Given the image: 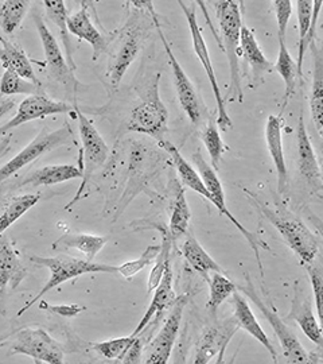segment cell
Here are the masks:
<instances>
[{"instance_id":"45","label":"cell","mask_w":323,"mask_h":364,"mask_svg":"<svg viewBox=\"0 0 323 364\" xmlns=\"http://www.w3.org/2000/svg\"><path fill=\"white\" fill-rule=\"evenodd\" d=\"M39 309H43L46 312L58 314L62 317H76L80 313L87 311L85 306H81L78 304H69V305H50L46 301H40Z\"/></svg>"},{"instance_id":"24","label":"cell","mask_w":323,"mask_h":364,"mask_svg":"<svg viewBox=\"0 0 323 364\" xmlns=\"http://www.w3.org/2000/svg\"><path fill=\"white\" fill-rule=\"evenodd\" d=\"M233 297V306H234V314H233V318L236 321V324L239 328L244 329L246 332H248L252 338H256L258 343L270 352L271 355L272 360L275 363H278V352L273 348V346L271 344V340L267 336V333L264 332V329L261 328V326L258 324V318L252 312V309L249 308L246 299L237 293V290L232 294Z\"/></svg>"},{"instance_id":"43","label":"cell","mask_w":323,"mask_h":364,"mask_svg":"<svg viewBox=\"0 0 323 364\" xmlns=\"http://www.w3.org/2000/svg\"><path fill=\"white\" fill-rule=\"evenodd\" d=\"M312 3L311 0H297V25H299V48L305 43V39L309 34L312 18Z\"/></svg>"},{"instance_id":"29","label":"cell","mask_w":323,"mask_h":364,"mask_svg":"<svg viewBox=\"0 0 323 364\" xmlns=\"http://www.w3.org/2000/svg\"><path fill=\"white\" fill-rule=\"evenodd\" d=\"M111 240L108 235L65 234L53 243V250L61 248H76L85 254L87 260L93 262L96 255L105 247Z\"/></svg>"},{"instance_id":"46","label":"cell","mask_w":323,"mask_h":364,"mask_svg":"<svg viewBox=\"0 0 323 364\" xmlns=\"http://www.w3.org/2000/svg\"><path fill=\"white\" fill-rule=\"evenodd\" d=\"M16 105L15 99H11L10 96H0V119L7 115L9 112H11L13 109V107Z\"/></svg>"},{"instance_id":"8","label":"cell","mask_w":323,"mask_h":364,"mask_svg":"<svg viewBox=\"0 0 323 364\" xmlns=\"http://www.w3.org/2000/svg\"><path fill=\"white\" fill-rule=\"evenodd\" d=\"M192 159H193L194 165H195V168H197V173L199 174L201 180L204 182V185H205V188H207V192H209V195H210V203H212L216 208L219 209V212H220L221 215L226 216L229 220L232 221L233 224H234V227H237V230L243 234V236L246 239V242L251 245V248L253 250L255 257H256V260H258V269H260V274H261V278H263V277H264V272H263V263H261V260H260V248L270 250L268 245H267L265 242H263L258 236H255L251 231H248L246 227L233 216L232 212L228 209L226 204H225V193H224L222 183H221L220 178H219L216 170L213 169V168L207 164V161H205V158L201 154L199 150H197V151L194 153Z\"/></svg>"},{"instance_id":"39","label":"cell","mask_w":323,"mask_h":364,"mask_svg":"<svg viewBox=\"0 0 323 364\" xmlns=\"http://www.w3.org/2000/svg\"><path fill=\"white\" fill-rule=\"evenodd\" d=\"M171 247H173V239H171L170 234L166 232L165 237H163V242L160 245V251L156 257L155 262L153 263V269H151L150 275H148V281H147V293L148 294L151 291H154V289L159 285V282L163 277V273L166 270V266L171 262L170 260Z\"/></svg>"},{"instance_id":"26","label":"cell","mask_w":323,"mask_h":364,"mask_svg":"<svg viewBox=\"0 0 323 364\" xmlns=\"http://www.w3.org/2000/svg\"><path fill=\"white\" fill-rule=\"evenodd\" d=\"M0 63L4 69L13 70L21 77L40 85V81L35 76L33 64L28 60L25 50L13 45L9 39L0 38Z\"/></svg>"},{"instance_id":"1","label":"cell","mask_w":323,"mask_h":364,"mask_svg":"<svg viewBox=\"0 0 323 364\" xmlns=\"http://www.w3.org/2000/svg\"><path fill=\"white\" fill-rule=\"evenodd\" d=\"M214 7L216 15L220 25V48L226 54L231 70V87H229V100L244 102V92L241 85V72H240V31L243 26V3L233 0H219L210 1Z\"/></svg>"},{"instance_id":"9","label":"cell","mask_w":323,"mask_h":364,"mask_svg":"<svg viewBox=\"0 0 323 364\" xmlns=\"http://www.w3.org/2000/svg\"><path fill=\"white\" fill-rule=\"evenodd\" d=\"M148 11L151 13L153 22L155 25L158 34H159V37L162 39L163 48H165L166 54H168V64H170L171 70H173L175 91H177V95H178L182 109L186 112V115L189 117L193 126H199L201 122L204 120V112L207 111L205 105H202V102H201V99H199V96L197 93V90H195L192 80L187 77L186 72L183 70L181 64L178 63V60H177L175 54L173 52L168 39L165 37V34L162 31V27H160V23H159V19H158V15L154 11V3H151V1L148 3Z\"/></svg>"},{"instance_id":"5","label":"cell","mask_w":323,"mask_h":364,"mask_svg":"<svg viewBox=\"0 0 323 364\" xmlns=\"http://www.w3.org/2000/svg\"><path fill=\"white\" fill-rule=\"evenodd\" d=\"M246 285L239 287L248 299H251L258 309L265 317V320L270 323L275 335L279 338L282 351L285 355V359L288 363L295 364H310L314 363V359H311L309 352L305 350L299 338L295 336V333L288 328L285 321L279 317L276 309L273 308L272 302H265L264 299L258 297L256 287L252 284L251 278L246 274Z\"/></svg>"},{"instance_id":"15","label":"cell","mask_w":323,"mask_h":364,"mask_svg":"<svg viewBox=\"0 0 323 364\" xmlns=\"http://www.w3.org/2000/svg\"><path fill=\"white\" fill-rule=\"evenodd\" d=\"M297 169L302 178L306 181L311 192L321 196L322 193V173L315 156L314 147L311 144L310 136L305 123V109L300 108L297 117Z\"/></svg>"},{"instance_id":"28","label":"cell","mask_w":323,"mask_h":364,"mask_svg":"<svg viewBox=\"0 0 323 364\" xmlns=\"http://www.w3.org/2000/svg\"><path fill=\"white\" fill-rule=\"evenodd\" d=\"M310 48L314 53V70H312V88H311V117L319 136H323V53L312 42Z\"/></svg>"},{"instance_id":"23","label":"cell","mask_w":323,"mask_h":364,"mask_svg":"<svg viewBox=\"0 0 323 364\" xmlns=\"http://www.w3.org/2000/svg\"><path fill=\"white\" fill-rule=\"evenodd\" d=\"M173 282H174V274H173V267H171V262H170L166 266V270L163 273L159 285L154 289V297L151 299L148 309L146 311L142 320L139 321V324L132 332V336H141L143 331L151 323V320L155 314L158 316L162 314L165 311L170 309V306L175 302L177 297H175Z\"/></svg>"},{"instance_id":"11","label":"cell","mask_w":323,"mask_h":364,"mask_svg":"<svg viewBox=\"0 0 323 364\" xmlns=\"http://www.w3.org/2000/svg\"><path fill=\"white\" fill-rule=\"evenodd\" d=\"M72 139L73 130L67 123L52 132L40 131V134L27 144L22 151H19L10 162L0 168V183L10 178L19 170L23 169L27 165L33 164L39 156H45L64 144H70Z\"/></svg>"},{"instance_id":"18","label":"cell","mask_w":323,"mask_h":364,"mask_svg":"<svg viewBox=\"0 0 323 364\" xmlns=\"http://www.w3.org/2000/svg\"><path fill=\"white\" fill-rule=\"evenodd\" d=\"M66 25L70 34L76 36L80 41H87L91 45L93 49V61H96L102 55V53L108 48L109 41H112L115 37V33L104 36L103 33L93 25L87 1H81V10L78 13L67 16Z\"/></svg>"},{"instance_id":"16","label":"cell","mask_w":323,"mask_h":364,"mask_svg":"<svg viewBox=\"0 0 323 364\" xmlns=\"http://www.w3.org/2000/svg\"><path fill=\"white\" fill-rule=\"evenodd\" d=\"M72 111H75V107H70L62 102L52 100L45 95L38 93L28 96L18 107L15 117H11V120H9L4 126L0 127V136L31 120L45 119L46 117L58 114H69Z\"/></svg>"},{"instance_id":"32","label":"cell","mask_w":323,"mask_h":364,"mask_svg":"<svg viewBox=\"0 0 323 364\" xmlns=\"http://www.w3.org/2000/svg\"><path fill=\"white\" fill-rule=\"evenodd\" d=\"M192 218L190 208L186 200V193L185 189L181 185L177 186V193L174 197V204H173V210H171V219H170V236L173 242H177L178 239L183 237L187 234L189 228V221Z\"/></svg>"},{"instance_id":"27","label":"cell","mask_w":323,"mask_h":364,"mask_svg":"<svg viewBox=\"0 0 323 364\" xmlns=\"http://www.w3.org/2000/svg\"><path fill=\"white\" fill-rule=\"evenodd\" d=\"M181 251L187 263L197 273L201 274L207 279V282L210 274L224 273L220 264L207 254L205 248L199 245V242L193 234H186Z\"/></svg>"},{"instance_id":"12","label":"cell","mask_w":323,"mask_h":364,"mask_svg":"<svg viewBox=\"0 0 323 364\" xmlns=\"http://www.w3.org/2000/svg\"><path fill=\"white\" fill-rule=\"evenodd\" d=\"M26 355L35 363L62 364V346L42 328H25L13 335L11 355Z\"/></svg>"},{"instance_id":"30","label":"cell","mask_w":323,"mask_h":364,"mask_svg":"<svg viewBox=\"0 0 323 364\" xmlns=\"http://www.w3.org/2000/svg\"><path fill=\"white\" fill-rule=\"evenodd\" d=\"M273 69H276V72L282 76L285 84V97L282 100V111L279 115V117H282L290 99L292 97V95L295 92L297 77V63L294 61V58L288 52L285 39H279V54H278V60L273 65Z\"/></svg>"},{"instance_id":"40","label":"cell","mask_w":323,"mask_h":364,"mask_svg":"<svg viewBox=\"0 0 323 364\" xmlns=\"http://www.w3.org/2000/svg\"><path fill=\"white\" fill-rule=\"evenodd\" d=\"M159 251H160V246H148V247L144 250V252L141 255V258L131 260V262H127V263L119 266L117 267V274H120L127 281H131L132 277H135L136 274L141 273L143 269H146L147 266H151L155 262Z\"/></svg>"},{"instance_id":"34","label":"cell","mask_w":323,"mask_h":364,"mask_svg":"<svg viewBox=\"0 0 323 364\" xmlns=\"http://www.w3.org/2000/svg\"><path fill=\"white\" fill-rule=\"evenodd\" d=\"M31 1L27 0H6L0 3V28L6 34L13 31L23 22L30 10Z\"/></svg>"},{"instance_id":"47","label":"cell","mask_w":323,"mask_h":364,"mask_svg":"<svg viewBox=\"0 0 323 364\" xmlns=\"http://www.w3.org/2000/svg\"><path fill=\"white\" fill-rule=\"evenodd\" d=\"M9 338V336H3V338H0V348H1V347H4V346H6V343H4V340H6V338Z\"/></svg>"},{"instance_id":"31","label":"cell","mask_w":323,"mask_h":364,"mask_svg":"<svg viewBox=\"0 0 323 364\" xmlns=\"http://www.w3.org/2000/svg\"><path fill=\"white\" fill-rule=\"evenodd\" d=\"M42 6H45L48 16L52 19L53 23L60 28V36L64 42L65 52H66V63L69 68L75 72L76 65L73 61V46L70 43L69 38V30H67V10H66V3L62 0H52V1H43Z\"/></svg>"},{"instance_id":"10","label":"cell","mask_w":323,"mask_h":364,"mask_svg":"<svg viewBox=\"0 0 323 364\" xmlns=\"http://www.w3.org/2000/svg\"><path fill=\"white\" fill-rule=\"evenodd\" d=\"M144 39V28L138 22L127 23L123 30L115 33V50L111 54L109 66L106 69V81L111 92L116 91L127 69L141 52Z\"/></svg>"},{"instance_id":"37","label":"cell","mask_w":323,"mask_h":364,"mask_svg":"<svg viewBox=\"0 0 323 364\" xmlns=\"http://www.w3.org/2000/svg\"><path fill=\"white\" fill-rule=\"evenodd\" d=\"M202 142L207 146V153L212 161V168L219 169L220 168L221 158L226 151V146L222 142L220 130L217 123L213 119H209L207 129L202 134Z\"/></svg>"},{"instance_id":"21","label":"cell","mask_w":323,"mask_h":364,"mask_svg":"<svg viewBox=\"0 0 323 364\" xmlns=\"http://www.w3.org/2000/svg\"><path fill=\"white\" fill-rule=\"evenodd\" d=\"M240 54L251 68V87L255 90L265 81V76L273 70V65L260 49L252 30L244 23L240 31Z\"/></svg>"},{"instance_id":"41","label":"cell","mask_w":323,"mask_h":364,"mask_svg":"<svg viewBox=\"0 0 323 364\" xmlns=\"http://www.w3.org/2000/svg\"><path fill=\"white\" fill-rule=\"evenodd\" d=\"M323 0H315L312 3V18H311V26L309 30V34L305 39V43L299 48L297 50V77L300 78L302 81V68H303V61H305V55L306 52L309 50V48L311 46V43L314 42L315 38V34H317V27H318V16L321 13V7H322Z\"/></svg>"},{"instance_id":"42","label":"cell","mask_w":323,"mask_h":364,"mask_svg":"<svg viewBox=\"0 0 323 364\" xmlns=\"http://www.w3.org/2000/svg\"><path fill=\"white\" fill-rule=\"evenodd\" d=\"M306 270H307V274H309L311 287H312V291H314V299H315V308H317V313H318V320H319V323H322V266H321V263H315V260H314L312 263H307V264H306Z\"/></svg>"},{"instance_id":"2","label":"cell","mask_w":323,"mask_h":364,"mask_svg":"<svg viewBox=\"0 0 323 364\" xmlns=\"http://www.w3.org/2000/svg\"><path fill=\"white\" fill-rule=\"evenodd\" d=\"M246 198L261 212V215L271 223L278 230V232L283 236L285 243L291 248L300 259V263L307 264L317 259L319 251V240L311 232L309 227L297 218L294 213L285 209H272L261 203L253 192L243 189Z\"/></svg>"},{"instance_id":"17","label":"cell","mask_w":323,"mask_h":364,"mask_svg":"<svg viewBox=\"0 0 323 364\" xmlns=\"http://www.w3.org/2000/svg\"><path fill=\"white\" fill-rule=\"evenodd\" d=\"M27 277L26 266L13 248L10 239L0 236V313L4 314V297L7 287L15 290Z\"/></svg>"},{"instance_id":"25","label":"cell","mask_w":323,"mask_h":364,"mask_svg":"<svg viewBox=\"0 0 323 364\" xmlns=\"http://www.w3.org/2000/svg\"><path fill=\"white\" fill-rule=\"evenodd\" d=\"M76 178H82V171L75 165H52L30 171L16 186H50Z\"/></svg>"},{"instance_id":"4","label":"cell","mask_w":323,"mask_h":364,"mask_svg":"<svg viewBox=\"0 0 323 364\" xmlns=\"http://www.w3.org/2000/svg\"><path fill=\"white\" fill-rule=\"evenodd\" d=\"M160 75L151 78L143 93L142 100L131 111L127 129L155 138L158 142L165 141L168 131V112L159 95Z\"/></svg>"},{"instance_id":"35","label":"cell","mask_w":323,"mask_h":364,"mask_svg":"<svg viewBox=\"0 0 323 364\" xmlns=\"http://www.w3.org/2000/svg\"><path fill=\"white\" fill-rule=\"evenodd\" d=\"M209 301L207 309L212 313L217 312L221 304L229 299L233 293L237 290V287L233 284L229 278H226L224 273H212L209 279Z\"/></svg>"},{"instance_id":"13","label":"cell","mask_w":323,"mask_h":364,"mask_svg":"<svg viewBox=\"0 0 323 364\" xmlns=\"http://www.w3.org/2000/svg\"><path fill=\"white\" fill-rule=\"evenodd\" d=\"M189 296H182L175 299V302L170 306L168 318L165 326L159 331L154 340H151L143 348V355L146 359L143 363L146 364H166L171 356L173 347L175 340L178 338L180 328H181L182 317L186 304L189 302Z\"/></svg>"},{"instance_id":"44","label":"cell","mask_w":323,"mask_h":364,"mask_svg":"<svg viewBox=\"0 0 323 364\" xmlns=\"http://www.w3.org/2000/svg\"><path fill=\"white\" fill-rule=\"evenodd\" d=\"M292 1L290 0H275L272 1L276 22H278V39H285L287 26L290 22V18L292 15Z\"/></svg>"},{"instance_id":"14","label":"cell","mask_w":323,"mask_h":364,"mask_svg":"<svg viewBox=\"0 0 323 364\" xmlns=\"http://www.w3.org/2000/svg\"><path fill=\"white\" fill-rule=\"evenodd\" d=\"M34 23L43 46L46 63L49 66V73L53 80L62 84L67 91H77L78 81L73 75L75 72L67 65L64 53L61 50L57 39L53 36L52 31L49 30V27L43 22L40 14H34Z\"/></svg>"},{"instance_id":"33","label":"cell","mask_w":323,"mask_h":364,"mask_svg":"<svg viewBox=\"0 0 323 364\" xmlns=\"http://www.w3.org/2000/svg\"><path fill=\"white\" fill-rule=\"evenodd\" d=\"M39 200H40V195L38 193H28V195L13 197L0 215V236L7 228H10L15 221L21 219L27 210L35 207Z\"/></svg>"},{"instance_id":"20","label":"cell","mask_w":323,"mask_h":364,"mask_svg":"<svg viewBox=\"0 0 323 364\" xmlns=\"http://www.w3.org/2000/svg\"><path fill=\"white\" fill-rule=\"evenodd\" d=\"M287 320H294L314 344H317L319 348L322 347V326L314 314L310 297H307L305 291L299 287L297 281L294 285V297L291 301V309L287 316Z\"/></svg>"},{"instance_id":"22","label":"cell","mask_w":323,"mask_h":364,"mask_svg":"<svg viewBox=\"0 0 323 364\" xmlns=\"http://www.w3.org/2000/svg\"><path fill=\"white\" fill-rule=\"evenodd\" d=\"M265 142L278 174V191L282 195L285 193L288 185V171L285 165L283 136H282V117L270 115L267 119Z\"/></svg>"},{"instance_id":"38","label":"cell","mask_w":323,"mask_h":364,"mask_svg":"<svg viewBox=\"0 0 323 364\" xmlns=\"http://www.w3.org/2000/svg\"><path fill=\"white\" fill-rule=\"evenodd\" d=\"M135 338L136 336H132V335L126 338H111L100 343H93L92 347L105 359L121 362L126 353L128 352L129 347L133 344Z\"/></svg>"},{"instance_id":"3","label":"cell","mask_w":323,"mask_h":364,"mask_svg":"<svg viewBox=\"0 0 323 364\" xmlns=\"http://www.w3.org/2000/svg\"><path fill=\"white\" fill-rule=\"evenodd\" d=\"M30 260H31V263H34L37 266H43V267L49 269L50 278L48 279L46 285L40 289L38 294L30 299L28 302L25 304V306H22L18 311V313H16L18 317L26 312L28 308H31L46 293H49L50 290L60 287L61 284H64V282L69 281V279L77 278V277L84 275V274H117V267H115V266L103 264V263H93V262H89V260L78 259V258H73V257H69V255H61V257H38V255H31Z\"/></svg>"},{"instance_id":"6","label":"cell","mask_w":323,"mask_h":364,"mask_svg":"<svg viewBox=\"0 0 323 364\" xmlns=\"http://www.w3.org/2000/svg\"><path fill=\"white\" fill-rule=\"evenodd\" d=\"M75 112L77 117L78 131H80V138H81V144H82V151L80 156L81 171H82V183H81L77 196L65 207V209L73 207L76 204V201L80 200V197L82 196V192H84L88 181L91 180L93 173L103 166L108 158V154H109V147L104 142L103 136L92 124L91 120L80 111L77 105L75 107Z\"/></svg>"},{"instance_id":"36","label":"cell","mask_w":323,"mask_h":364,"mask_svg":"<svg viewBox=\"0 0 323 364\" xmlns=\"http://www.w3.org/2000/svg\"><path fill=\"white\" fill-rule=\"evenodd\" d=\"M40 85H37L26 78L21 77L16 72L4 69V73L0 78V95L13 96V95H38Z\"/></svg>"},{"instance_id":"7","label":"cell","mask_w":323,"mask_h":364,"mask_svg":"<svg viewBox=\"0 0 323 364\" xmlns=\"http://www.w3.org/2000/svg\"><path fill=\"white\" fill-rule=\"evenodd\" d=\"M178 4H180L182 11L185 14L187 25H189L190 36H192V41H193L194 53L198 57L199 63L202 64V68H204V70L207 73V80L210 82L212 91H213V95H214V99H216L217 117H219L216 123H217V126L222 131L233 129L232 119L229 117L228 109H226V100H225V97L221 93L220 85H219V81H217L214 69H213V64H212V60H210V54H209L207 42H205V38L202 36V31H201V27L198 25V21H197L195 3L187 4V3H183V1H178Z\"/></svg>"},{"instance_id":"19","label":"cell","mask_w":323,"mask_h":364,"mask_svg":"<svg viewBox=\"0 0 323 364\" xmlns=\"http://www.w3.org/2000/svg\"><path fill=\"white\" fill-rule=\"evenodd\" d=\"M237 329L239 326L233 317L224 324L207 328L197 343V352L193 363H209L217 353L222 356Z\"/></svg>"}]
</instances>
